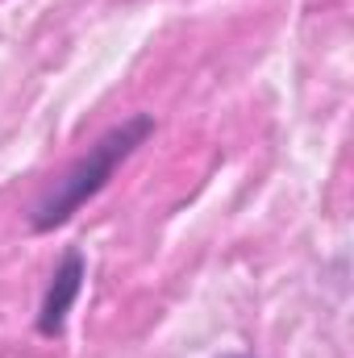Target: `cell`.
I'll return each instance as SVG.
<instances>
[{
  "label": "cell",
  "mask_w": 354,
  "mask_h": 358,
  "mask_svg": "<svg viewBox=\"0 0 354 358\" xmlns=\"http://www.w3.org/2000/svg\"><path fill=\"white\" fill-rule=\"evenodd\" d=\"M217 358H255V355H242V350H229V355H217Z\"/></svg>",
  "instance_id": "3"
},
{
  "label": "cell",
  "mask_w": 354,
  "mask_h": 358,
  "mask_svg": "<svg viewBox=\"0 0 354 358\" xmlns=\"http://www.w3.org/2000/svg\"><path fill=\"white\" fill-rule=\"evenodd\" d=\"M84 279H88V259H84V250H80V246H67L63 259L50 271V283H46L42 304H38L34 329H38L42 338H59V334H63L67 313L76 308V300H80V292H84Z\"/></svg>",
  "instance_id": "2"
},
{
  "label": "cell",
  "mask_w": 354,
  "mask_h": 358,
  "mask_svg": "<svg viewBox=\"0 0 354 358\" xmlns=\"http://www.w3.org/2000/svg\"><path fill=\"white\" fill-rule=\"evenodd\" d=\"M155 129L159 125H155L150 113H134L121 125H113L104 138H96V146H88V155H80L63 176L38 196V204L29 208V229L34 234H55L59 225H67L92 196H100L108 187V179L117 176V167L138 146H146L155 138Z\"/></svg>",
  "instance_id": "1"
}]
</instances>
